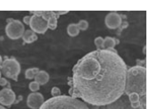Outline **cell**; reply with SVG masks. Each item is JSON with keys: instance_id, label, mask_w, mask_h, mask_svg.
Returning a JSON list of instances; mask_svg holds the SVG:
<instances>
[{"instance_id": "cell-19", "label": "cell", "mask_w": 149, "mask_h": 109, "mask_svg": "<svg viewBox=\"0 0 149 109\" xmlns=\"http://www.w3.org/2000/svg\"><path fill=\"white\" fill-rule=\"evenodd\" d=\"M51 94L53 95V97H57L61 95V90L58 87H54L51 90Z\"/></svg>"}, {"instance_id": "cell-25", "label": "cell", "mask_w": 149, "mask_h": 109, "mask_svg": "<svg viewBox=\"0 0 149 109\" xmlns=\"http://www.w3.org/2000/svg\"><path fill=\"white\" fill-rule=\"evenodd\" d=\"M0 78H1V70H0Z\"/></svg>"}, {"instance_id": "cell-13", "label": "cell", "mask_w": 149, "mask_h": 109, "mask_svg": "<svg viewBox=\"0 0 149 109\" xmlns=\"http://www.w3.org/2000/svg\"><path fill=\"white\" fill-rule=\"evenodd\" d=\"M117 41L116 39L113 38V37H110V36H107L104 39V45H103V48L104 49H106V50H113L115 45H117Z\"/></svg>"}, {"instance_id": "cell-3", "label": "cell", "mask_w": 149, "mask_h": 109, "mask_svg": "<svg viewBox=\"0 0 149 109\" xmlns=\"http://www.w3.org/2000/svg\"><path fill=\"white\" fill-rule=\"evenodd\" d=\"M38 109H89L87 104L72 96L60 95L53 97L42 104Z\"/></svg>"}, {"instance_id": "cell-24", "label": "cell", "mask_w": 149, "mask_h": 109, "mask_svg": "<svg viewBox=\"0 0 149 109\" xmlns=\"http://www.w3.org/2000/svg\"><path fill=\"white\" fill-rule=\"evenodd\" d=\"M0 109H7V108H6V107H4L3 106L0 105Z\"/></svg>"}, {"instance_id": "cell-2", "label": "cell", "mask_w": 149, "mask_h": 109, "mask_svg": "<svg viewBox=\"0 0 149 109\" xmlns=\"http://www.w3.org/2000/svg\"><path fill=\"white\" fill-rule=\"evenodd\" d=\"M124 93L132 107L146 108V69L145 66H135L127 70Z\"/></svg>"}, {"instance_id": "cell-23", "label": "cell", "mask_w": 149, "mask_h": 109, "mask_svg": "<svg viewBox=\"0 0 149 109\" xmlns=\"http://www.w3.org/2000/svg\"><path fill=\"white\" fill-rule=\"evenodd\" d=\"M2 63H3V60H2V57L0 56V67H1V66H2Z\"/></svg>"}, {"instance_id": "cell-11", "label": "cell", "mask_w": 149, "mask_h": 109, "mask_svg": "<svg viewBox=\"0 0 149 109\" xmlns=\"http://www.w3.org/2000/svg\"><path fill=\"white\" fill-rule=\"evenodd\" d=\"M34 79H35V82H37L39 85H44L49 81V75L47 72L44 70H39Z\"/></svg>"}, {"instance_id": "cell-17", "label": "cell", "mask_w": 149, "mask_h": 109, "mask_svg": "<svg viewBox=\"0 0 149 109\" xmlns=\"http://www.w3.org/2000/svg\"><path fill=\"white\" fill-rule=\"evenodd\" d=\"M95 45H96L97 50H101V49H104L103 48V45H104V38L101 37V36H98L95 39Z\"/></svg>"}, {"instance_id": "cell-8", "label": "cell", "mask_w": 149, "mask_h": 109, "mask_svg": "<svg viewBox=\"0 0 149 109\" xmlns=\"http://www.w3.org/2000/svg\"><path fill=\"white\" fill-rule=\"evenodd\" d=\"M104 22L108 29H118L121 25V23H123V19H121V16L119 13L115 12H112L106 15Z\"/></svg>"}, {"instance_id": "cell-16", "label": "cell", "mask_w": 149, "mask_h": 109, "mask_svg": "<svg viewBox=\"0 0 149 109\" xmlns=\"http://www.w3.org/2000/svg\"><path fill=\"white\" fill-rule=\"evenodd\" d=\"M77 25H78L79 29H80V30H86L88 28V22L87 21H85V20L79 21Z\"/></svg>"}, {"instance_id": "cell-9", "label": "cell", "mask_w": 149, "mask_h": 109, "mask_svg": "<svg viewBox=\"0 0 149 109\" xmlns=\"http://www.w3.org/2000/svg\"><path fill=\"white\" fill-rule=\"evenodd\" d=\"M15 93L11 89L5 88L0 90V104H1V106H9L15 103Z\"/></svg>"}, {"instance_id": "cell-4", "label": "cell", "mask_w": 149, "mask_h": 109, "mask_svg": "<svg viewBox=\"0 0 149 109\" xmlns=\"http://www.w3.org/2000/svg\"><path fill=\"white\" fill-rule=\"evenodd\" d=\"M0 69H1V71L6 77L15 81L18 80V75L21 72V65L15 58L5 60Z\"/></svg>"}, {"instance_id": "cell-10", "label": "cell", "mask_w": 149, "mask_h": 109, "mask_svg": "<svg viewBox=\"0 0 149 109\" xmlns=\"http://www.w3.org/2000/svg\"><path fill=\"white\" fill-rule=\"evenodd\" d=\"M44 103V97L41 93L32 92L27 99V105L31 109H38Z\"/></svg>"}, {"instance_id": "cell-18", "label": "cell", "mask_w": 149, "mask_h": 109, "mask_svg": "<svg viewBox=\"0 0 149 109\" xmlns=\"http://www.w3.org/2000/svg\"><path fill=\"white\" fill-rule=\"evenodd\" d=\"M29 88L32 92H37L39 90V84L37 83V82H31L29 85Z\"/></svg>"}, {"instance_id": "cell-6", "label": "cell", "mask_w": 149, "mask_h": 109, "mask_svg": "<svg viewBox=\"0 0 149 109\" xmlns=\"http://www.w3.org/2000/svg\"><path fill=\"white\" fill-rule=\"evenodd\" d=\"M30 27H31V30H32L36 34L37 33L38 34H43L48 29L47 21L46 20H44L41 16H38V15H32L31 16Z\"/></svg>"}, {"instance_id": "cell-1", "label": "cell", "mask_w": 149, "mask_h": 109, "mask_svg": "<svg viewBox=\"0 0 149 109\" xmlns=\"http://www.w3.org/2000/svg\"><path fill=\"white\" fill-rule=\"evenodd\" d=\"M127 70L114 49L93 51L74 66L69 92L90 105L107 106L124 93Z\"/></svg>"}, {"instance_id": "cell-7", "label": "cell", "mask_w": 149, "mask_h": 109, "mask_svg": "<svg viewBox=\"0 0 149 109\" xmlns=\"http://www.w3.org/2000/svg\"><path fill=\"white\" fill-rule=\"evenodd\" d=\"M106 109H144V108H142V107H138V108L132 107L128 96L125 93H123L119 99H117L113 102L110 103L109 105H107Z\"/></svg>"}, {"instance_id": "cell-5", "label": "cell", "mask_w": 149, "mask_h": 109, "mask_svg": "<svg viewBox=\"0 0 149 109\" xmlns=\"http://www.w3.org/2000/svg\"><path fill=\"white\" fill-rule=\"evenodd\" d=\"M7 25L6 27V33L7 36L13 40L19 39L22 36L25 29L22 22L18 20H7Z\"/></svg>"}, {"instance_id": "cell-14", "label": "cell", "mask_w": 149, "mask_h": 109, "mask_svg": "<svg viewBox=\"0 0 149 109\" xmlns=\"http://www.w3.org/2000/svg\"><path fill=\"white\" fill-rule=\"evenodd\" d=\"M67 33L70 36H77L79 33V29L78 28V25L77 24H74V23H72L70 24L68 27H67Z\"/></svg>"}, {"instance_id": "cell-22", "label": "cell", "mask_w": 149, "mask_h": 109, "mask_svg": "<svg viewBox=\"0 0 149 109\" xmlns=\"http://www.w3.org/2000/svg\"><path fill=\"white\" fill-rule=\"evenodd\" d=\"M56 12V14L57 15V16H59V15H61V14H66V13H68V11H63V12Z\"/></svg>"}, {"instance_id": "cell-12", "label": "cell", "mask_w": 149, "mask_h": 109, "mask_svg": "<svg viewBox=\"0 0 149 109\" xmlns=\"http://www.w3.org/2000/svg\"><path fill=\"white\" fill-rule=\"evenodd\" d=\"M38 39L37 34L34 33L32 30H26L24 31L23 35H22V40L23 42L26 44H31Z\"/></svg>"}, {"instance_id": "cell-15", "label": "cell", "mask_w": 149, "mask_h": 109, "mask_svg": "<svg viewBox=\"0 0 149 109\" xmlns=\"http://www.w3.org/2000/svg\"><path fill=\"white\" fill-rule=\"evenodd\" d=\"M38 71H39V69H37V67H33V69H27L25 71V77L27 79H30V80L31 79H33V78H35V76L38 73Z\"/></svg>"}, {"instance_id": "cell-20", "label": "cell", "mask_w": 149, "mask_h": 109, "mask_svg": "<svg viewBox=\"0 0 149 109\" xmlns=\"http://www.w3.org/2000/svg\"><path fill=\"white\" fill-rule=\"evenodd\" d=\"M8 84V81L6 78H0V85L1 86H6Z\"/></svg>"}, {"instance_id": "cell-21", "label": "cell", "mask_w": 149, "mask_h": 109, "mask_svg": "<svg viewBox=\"0 0 149 109\" xmlns=\"http://www.w3.org/2000/svg\"><path fill=\"white\" fill-rule=\"evenodd\" d=\"M31 16H25L23 18V22L27 25H30V22H31Z\"/></svg>"}]
</instances>
